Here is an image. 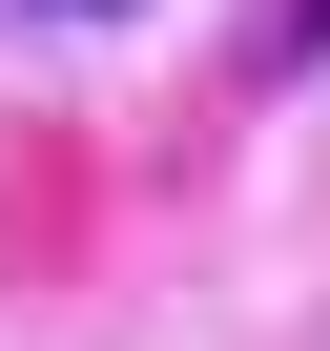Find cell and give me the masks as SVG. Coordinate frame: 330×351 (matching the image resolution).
<instances>
[{
  "label": "cell",
  "mask_w": 330,
  "mask_h": 351,
  "mask_svg": "<svg viewBox=\"0 0 330 351\" xmlns=\"http://www.w3.org/2000/svg\"><path fill=\"white\" fill-rule=\"evenodd\" d=\"M42 21H144V0H42Z\"/></svg>",
  "instance_id": "6da1fadb"
}]
</instances>
